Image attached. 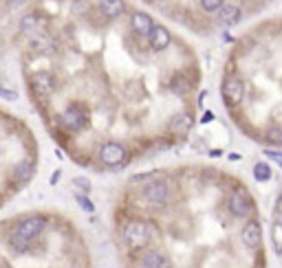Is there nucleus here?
<instances>
[{
	"label": "nucleus",
	"mask_w": 282,
	"mask_h": 268,
	"mask_svg": "<svg viewBox=\"0 0 282 268\" xmlns=\"http://www.w3.org/2000/svg\"><path fill=\"white\" fill-rule=\"evenodd\" d=\"M167 88H170V93L183 97V95H188L190 90L194 88V82H192V77L185 71H177L175 75L170 77V82H167Z\"/></svg>",
	"instance_id": "9"
},
{
	"label": "nucleus",
	"mask_w": 282,
	"mask_h": 268,
	"mask_svg": "<svg viewBox=\"0 0 282 268\" xmlns=\"http://www.w3.org/2000/svg\"><path fill=\"white\" fill-rule=\"evenodd\" d=\"M143 200L152 207H165L170 200V182L165 178H157L143 187Z\"/></svg>",
	"instance_id": "4"
},
{
	"label": "nucleus",
	"mask_w": 282,
	"mask_h": 268,
	"mask_svg": "<svg viewBox=\"0 0 282 268\" xmlns=\"http://www.w3.org/2000/svg\"><path fill=\"white\" fill-rule=\"evenodd\" d=\"M209 121H214V114L212 112H205V114H203V123H209Z\"/></svg>",
	"instance_id": "28"
},
{
	"label": "nucleus",
	"mask_w": 282,
	"mask_h": 268,
	"mask_svg": "<svg viewBox=\"0 0 282 268\" xmlns=\"http://www.w3.org/2000/svg\"><path fill=\"white\" fill-rule=\"evenodd\" d=\"M33 176V165L29 161H22V163H18L16 169H14V178L18 182H27L29 178Z\"/></svg>",
	"instance_id": "19"
},
{
	"label": "nucleus",
	"mask_w": 282,
	"mask_h": 268,
	"mask_svg": "<svg viewBox=\"0 0 282 268\" xmlns=\"http://www.w3.org/2000/svg\"><path fill=\"white\" fill-rule=\"evenodd\" d=\"M97 9L104 18H119L126 11L124 0H97Z\"/></svg>",
	"instance_id": "17"
},
{
	"label": "nucleus",
	"mask_w": 282,
	"mask_h": 268,
	"mask_svg": "<svg viewBox=\"0 0 282 268\" xmlns=\"http://www.w3.org/2000/svg\"><path fill=\"white\" fill-rule=\"evenodd\" d=\"M55 88H58V79L53 73L49 71H38V73H33L31 75V90L38 97H49L51 93H55Z\"/></svg>",
	"instance_id": "6"
},
{
	"label": "nucleus",
	"mask_w": 282,
	"mask_h": 268,
	"mask_svg": "<svg viewBox=\"0 0 282 268\" xmlns=\"http://www.w3.org/2000/svg\"><path fill=\"white\" fill-rule=\"evenodd\" d=\"M75 200H77V205H80L84 211H88V213H93V211H95V205H93L86 196H84V193H75Z\"/></svg>",
	"instance_id": "23"
},
{
	"label": "nucleus",
	"mask_w": 282,
	"mask_h": 268,
	"mask_svg": "<svg viewBox=\"0 0 282 268\" xmlns=\"http://www.w3.org/2000/svg\"><path fill=\"white\" fill-rule=\"evenodd\" d=\"M73 185H75V187H80V189H82L84 193L91 191V180H88V178H80V176H77V178H73Z\"/></svg>",
	"instance_id": "24"
},
{
	"label": "nucleus",
	"mask_w": 282,
	"mask_h": 268,
	"mask_svg": "<svg viewBox=\"0 0 282 268\" xmlns=\"http://www.w3.org/2000/svg\"><path fill=\"white\" fill-rule=\"evenodd\" d=\"M254 178L258 182H267L271 178V167L267 165V163H256L254 165Z\"/></svg>",
	"instance_id": "20"
},
{
	"label": "nucleus",
	"mask_w": 282,
	"mask_h": 268,
	"mask_svg": "<svg viewBox=\"0 0 282 268\" xmlns=\"http://www.w3.org/2000/svg\"><path fill=\"white\" fill-rule=\"evenodd\" d=\"M267 139L275 145H282V125L275 123V125H269L267 127Z\"/></svg>",
	"instance_id": "22"
},
{
	"label": "nucleus",
	"mask_w": 282,
	"mask_h": 268,
	"mask_svg": "<svg viewBox=\"0 0 282 268\" xmlns=\"http://www.w3.org/2000/svg\"><path fill=\"white\" fill-rule=\"evenodd\" d=\"M99 161L104 163L106 167H119L122 163L126 161V156H128V152H126V148L122 143L117 141H106L99 145V152H97Z\"/></svg>",
	"instance_id": "5"
},
{
	"label": "nucleus",
	"mask_w": 282,
	"mask_h": 268,
	"mask_svg": "<svg viewBox=\"0 0 282 268\" xmlns=\"http://www.w3.org/2000/svg\"><path fill=\"white\" fill-rule=\"evenodd\" d=\"M139 268H170V261L157 248H148L139 257Z\"/></svg>",
	"instance_id": "11"
},
{
	"label": "nucleus",
	"mask_w": 282,
	"mask_h": 268,
	"mask_svg": "<svg viewBox=\"0 0 282 268\" xmlns=\"http://www.w3.org/2000/svg\"><path fill=\"white\" fill-rule=\"evenodd\" d=\"M241 240H243V244L247 248H258L260 246V242H262L260 224H258L256 220H249L241 231Z\"/></svg>",
	"instance_id": "12"
},
{
	"label": "nucleus",
	"mask_w": 282,
	"mask_h": 268,
	"mask_svg": "<svg viewBox=\"0 0 282 268\" xmlns=\"http://www.w3.org/2000/svg\"><path fill=\"white\" fill-rule=\"evenodd\" d=\"M60 123L67 127L69 132H80L88 125V110L82 103H69L64 108L62 117H60Z\"/></svg>",
	"instance_id": "3"
},
{
	"label": "nucleus",
	"mask_w": 282,
	"mask_h": 268,
	"mask_svg": "<svg viewBox=\"0 0 282 268\" xmlns=\"http://www.w3.org/2000/svg\"><path fill=\"white\" fill-rule=\"evenodd\" d=\"M46 224H49V220H46V216H42V213H33V216H27L25 220H20L16 224V229L9 233L11 251L27 253L31 242L46 229Z\"/></svg>",
	"instance_id": "1"
},
{
	"label": "nucleus",
	"mask_w": 282,
	"mask_h": 268,
	"mask_svg": "<svg viewBox=\"0 0 282 268\" xmlns=\"http://www.w3.org/2000/svg\"><path fill=\"white\" fill-rule=\"evenodd\" d=\"M29 46H31V51H35V53H53L58 48V42L53 40L49 33H35L29 38Z\"/></svg>",
	"instance_id": "13"
},
{
	"label": "nucleus",
	"mask_w": 282,
	"mask_h": 268,
	"mask_svg": "<svg viewBox=\"0 0 282 268\" xmlns=\"http://www.w3.org/2000/svg\"><path fill=\"white\" fill-rule=\"evenodd\" d=\"M143 3H148V5H159L161 0H143Z\"/></svg>",
	"instance_id": "30"
},
{
	"label": "nucleus",
	"mask_w": 282,
	"mask_h": 268,
	"mask_svg": "<svg viewBox=\"0 0 282 268\" xmlns=\"http://www.w3.org/2000/svg\"><path fill=\"white\" fill-rule=\"evenodd\" d=\"M27 0H7V7L9 9H16V7H20V5H25Z\"/></svg>",
	"instance_id": "27"
},
{
	"label": "nucleus",
	"mask_w": 282,
	"mask_h": 268,
	"mask_svg": "<svg viewBox=\"0 0 282 268\" xmlns=\"http://www.w3.org/2000/svg\"><path fill=\"white\" fill-rule=\"evenodd\" d=\"M0 97H3V99H7V101H16L18 99V93H16V90L0 88Z\"/></svg>",
	"instance_id": "25"
},
{
	"label": "nucleus",
	"mask_w": 282,
	"mask_h": 268,
	"mask_svg": "<svg viewBox=\"0 0 282 268\" xmlns=\"http://www.w3.org/2000/svg\"><path fill=\"white\" fill-rule=\"evenodd\" d=\"M152 240V231H150V224L143 220H130L124 227V242L130 248H143L148 242Z\"/></svg>",
	"instance_id": "2"
},
{
	"label": "nucleus",
	"mask_w": 282,
	"mask_h": 268,
	"mask_svg": "<svg viewBox=\"0 0 282 268\" xmlns=\"http://www.w3.org/2000/svg\"><path fill=\"white\" fill-rule=\"evenodd\" d=\"M148 44H150L152 51L161 53V51H165V48L172 44V35H170V31H167L165 27H157V24H154L152 33L148 35Z\"/></svg>",
	"instance_id": "10"
},
{
	"label": "nucleus",
	"mask_w": 282,
	"mask_h": 268,
	"mask_svg": "<svg viewBox=\"0 0 282 268\" xmlns=\"http://www.w3.org/2000/svg\"><path fill=\"white\" fill-rule=\"evenodd\" d=\"M58 180H60V172H53V176H51V185H55Z\"/></svg>",
	"instance_id": "29"
},
{
	"label": "nucleus",
	"mask_w": 282,
	"mask_h": 268,
	"mask_svg": "<svg viewBox=\"0 0 282 268\" xmlns=\"http://www.w3.org/2000/svg\"><path fill=\"white\" fill-rule=\"evenodd\" d=\"M241 20H243V11L238 5H225V7L218 11V22L223 24V27H236Z\"/></svg>",
	"instance_id": "15"
},
{
	"label": "nucleus",
	"mask_w": 282,
	"mask_h": 268,
	"mask_svg": "<svg viewBox=\"0 0 282 268\" xmlns=\"http://www.w3.org/2000/svg\"><path fill=\"white\" fill-rule=\"evenodd\" d=\"M192 125H194V117L190 112H181L170 121V132L177 134V137H185L192 130Z\"/></svg>",
	"instance_id": "16"
},
{
	"label": "nucleus",
	"mask_w": 282,
	"mask_h": 268,
	"mask_svg": "<svg viewBox=\"0 0 282 268\" xmlns=\"http://www.w3.org/2000/svg\"><path fill=\"white\" fill-rule=\"evenodd\" d=\"M201 3V9L205 14H218L220 9L225 7V0H199Z\"/></svg>",
	"instance_id": "21"
},
{
	"label": "nucleus",
	"mask_w": 282,
	"mask_h": 268,
	"mask_svg": "<svg viewBox=\"0 0 282 268\" xmlns=\"http://www.w3.org/2000/svg\"><path fill=\"white\" fill-rule=\"evenodd\" d=\"M130 24H133V31L135 33H139V35H148L152 33V29H154V22H152V18H150L146 11H135L133 16H130Z\"/></svg>",
	"instance_id": "14"
},
{
	"label": "nucleus",
	"mask_w": 282,
	"mask_h": 268,
	"mask_svg": "<svg viewBox=\"0 0 282 268\" xmlns=\"http://www.w3.org/2000/svg\"><path fill=\"white\" fill-rule=\"evenodd\" d=\"M265 156H271L273 161H278L282 165V152H273V150H265Z\"/></svg>",
	"instance_id": "26"
},
{
	"label": "nucleus",
	"mask_w": 282,
	"mask_h": 268,
	"mask_svg": "<svg viewBox=\"0 0 282 268\" xmlns=\"http://www.w3.org/2000/svg\"><path fill=\"white\" fill-rule=\"evenodd\" d=\"M223 97H225L227 106H236V103L243 101L245 86H243L241 77H236V75H227L225 77V82H223Z\"/></svg>",
	"instance_id": "8"
},
{
	"label": "nucleus",
	"mask_w": 282,
	"mask_h": 268,
	"mask_svg": "<svg viewBox=\"0 0 282 268\" xmlns=\"http://www.w3.org/2000/svg\"><path fill=\"white\" fill-rule=\"evenodd\" d=\"M227 209L234 218H249L251 216V200L245 191L236 189L230 193V198H227Z\"/></svg>",
	"instance_id": "7"
},
{
	"label": "nucleus",
	"mask_w": 282,
	"mask_h": 268,
	"mask_svg": "<svg viewBox=\"0 0 282 268\" xmlns=\"http://www.w3.org/2000/svg\"><path fill=\"white\" fill-rule=\"evenodd\" d=\"M18 29H20V33L22 35H35V33H40V18L35 16V14H27V16H22L20 18V22H18Z\"/></svg>",
	"instance_id": "18"
}]
</instances>
